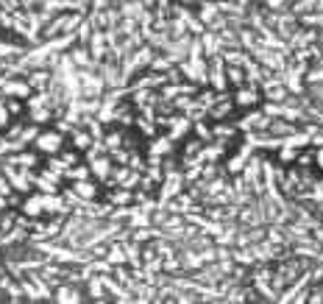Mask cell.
I'll return each instance as SVG.
<instances>
[{
	"label": "cell",
	"instance_id": "cell-17",
	"mask_svg": "<svg viewBox=\"0 0 323 304\" xmlns=\"http://www.w3.org/2000/svg\"><path fill=\"white\" fill-rule=\"evenodd\" d=\"M89 293H92V299L103 296V279H92V276H89Z\"/></svg>",
	"mask_w": 323,
	"mask_h": 304
},
{
	"label": "cell",
	"instance_id": "cell-15",
	"mask_svg": "<svg viewBox=\"0 0 323 304\" xmlns=\"http://www.w3.org/2000/svg\"><path fill=\"white\" fill-rule=\"evenodd\" d=\"M167 151H170V137H162L151 145V154H167Z\"/></svg>",
	"mask_w": 323,
	"mask_h": 304
},
{
	"label": "cell",
	"instance_id": "cell-30",
	"mask_svg": "<svg viewBox=\"0 0 323 304\" xmlns=\"http://www.w3.org/2000/svg\"><path fill=\"white\" fill-rule=\"evenodd\" d=\"M117 145H120V134H109V137H106V148L115 151Z\"/></svg>",
	"mask_w": 323,
	"mask_h": 304
},
{
	"label": "cell",
	"instance_id": "cell-24",
	"mask_svg": "<svg viewBox=\"0 0 323 304\" xmlns=\"http://www.w3.org/2000/svg\"><path fill=\"white\" fill-rule=\"evenodd\" d=\"M11 226H17L14 215H3V218H0V229H3V232H8Z\"/></svg>",
	"mask_w": 323,
	"mask_h": 304
},
{
	"label": "cell",
	"instance_id": "cell-12",
	"mask_svg": "<svg viewBox=\"0 0 323 304\" xmlns=\"http://www.w3.org/2000/svg\"><path fill=\"white\" fill-rule=\"evenodd\" d=\"M273 134H282V137H287V134H292V123L290 120H279V123H270L268 126Z\"/></svg>",
	"mask_w": 323,
	"mask_h": 304
},
{
	"label": "cell",
	"instance_id": "cell-20",
	"mask_svg": "<svg viewBox=\"0 0 323 304\" xmlns=\"http://www.w3.org/2000/svg\"><path fill=\"white\" fill-rule=\"evenodd\" d=\"M47 84V73L45 70H37L31 76V87H45Z\"/></svg>",
	"mask_w": 323,
	"mask_h": 304
},
{
	"label": "cell",
	"instance_id": "cell-32",
	"mask_svg": "<svg viewBox=\"0 0 323 304\" xmlns=\"http://www.w3.org/2000/svg\"><path fill=\"white\" fill-rule=\"evenodd\" d=\"M312 237L323 243V223H315V226H312Z\"/></svg>",
	"mask_w": 323,
	"mask_h": 304
},
{
	"label": "cell",
	"instance_id": "cell-26",
	"mask_svg": "<svg viewBox=\"0 0 323 304\" xmlns=\"http://www.w3.org/2000/svg\"><path fill=\"white\" fill-rule=\"evenodd\" d=\"M47 117H50V109H45V106H42V109H34V120H37V123H45Z\"/></svg>",
	"mask_w": 323,
	"mask_h": 304
},
{
	"label": "cell",
	"instance_id": "cell-3",
	"mask_svg": "<svg viewBox=\"0 0 323 304\" xmlns=\"http://www.w3.org/2000/svg\"><path fill=\"white\" fill-rule=\"evenodd\" d=\"M256 98H259V95H256L254 87H240V92H237V103H240V106H254Z\"/></svg>",
	"mask_w": 323,
	"mask_h": 304
},
{
	"label": "cell",
	"instance_id": "cell-10",
	"mask_svg": "<svg viewBox=\"0 0 323 304\" xmlns=\"http://www.w3.org/2000/svg\"><path fill=\"white\" fill-rule=\"evenodd\" d=\"M70 62L78 64V67H86V64H92V59H89V53H86L84 47H76V50H73V56H70Z\"/></svg>",
	"mask_w": 323,
	"mask_h": 304
},
{
	"label": "cell",
	"instance_id": "cell-11",
	"mask_svg": "<svg viewBox=\"0 0 323 304\" xmlns=\"http://www.w3.org/2000/svg\"><path fill=\"white\" fill-rule=\"evenodd\" d=\"M212 81H215L217 89H226V76H223V62H220V59L215 62V70H212Z\"/></svg>",
	"mask_w": 323,
	"mask_h": 304
},
{
	"label": "cell",
	"instance_id": "cell-13",
	"mask_svg": "<svg viewBox=\"0 0 323 304\" xmlns=\"http://www.w3.org/2000/svg\"><path fill=\"white\" fill-rule=\"evenodd\" d=\"M217 11H220V8H217L215 3H206V6L201 8V20H203V23H212L217 17Z\"/></svg>",
	"mask_w": 323,
	"mask_h": 304
},
{
	"label": "cell",
	"instance_id": "cell-21",
	"mask_svg": "<svg viewBox=\"0 0 323 304\" xmlns=\"http://www.w3.org/2000/svg\"><path fill=\"white\" fill-rule=\"evenodd\" d=\"M229 78L234 81V84H240V87L245 84V76H242V70H240V67H231V70H229Z\"/></svg>",
	"mask_w": 323,
	"mask_h": 304
},
{
	"label": "cell",
	"instance_id": "cell-23",
	"mask_svg": "<svg viewBox=\"0 0 323 304\" xmlns=\"http://www.w3.org/2000/svg\"><path fill=\"white\" fill-rule=\"evenodd\" d=\"M45 103H47V92H45V95H37V98H31V101H28V106H31V109H42Z\"/></svg>",
	"mask_w": 323,
	"mask_h": 304
},
{
	"label": "cell",
	"instance_id": "cell-25",
	"mask_svg": "<svg viewBox=\"0 0 323 304\" xmlns=\"http://www.w3.org/2000/svg\"><path fill=\"white\" fill-rule=\"evenodd\" d=\"M86 173H89V168H73V171H67V176H73V179H86Z\"/></svg>",
	"mask_w": 323,
	"mask_h": 304
},
{
	"label": "cell",
	"instance_id": "cell-22",
	"mask_svg": "<svg viewBox=\"0 0 323 304\" xmlns=\"http://www.w3.org/2000/svg\"><path fill=\"white\" fill-rule=\"evenodd\" d=\"M229 109H231V103L229 101H220V103H217V106H215V109H212V117H223V115H229Z\"/></svg>",
	"mask_w": 323,
	"mask_h": 304
},
{
	"label": "cell",
	"instance_id": "cell-8",
	"mask_svg": "<svg viewBox=\"0 0 323 304\" xmlns=\"http://www.w3.org/2000/svg\"><path fill=\"white\" fill-rule=\"evenodd\" d=\"M56 302H81V293L76 288H59L56 290Z\"/></svg>",
	"mask_w": 323,
	"mask_h": 304
},
{
	"label": "cell",
	"instance_id": "cell-5",
	"mask_svg": "<svg viewBox=\"0 0 323 304\" xmlns=\"http://www.w3.org/2000/svg\"><path fill=\"white\" fill-rule=\"evenodd\" d=\"M95 193H98V187H95L92 181H86V179L76 181V195H78V198H92Z\"/></svg>",
	"mask_w": 323,
	"mask_h": 304
},
{
	"label": "cell",
	"instance_id": "cell-14",
	"mask_svg": "<svg viewBox=\"0 0 323 304\" xmlns=\"http://www.w3.org/2000/svg\"><path fill=\"white\" fill-rule=\"evenodd\" d=\"M109 262H125V249L123 246H112V249H109Z\"/></svg>",
	"mask_w": 323,
	"mask_h": 304
},
{
	"label": "cell",
	"instance_id": "cell-28",
	"mask_svg": "<svg viewBox=\"0 0 323 304\" xmlns=\"http://www.w3.org/2000/svg\"><path fill=\"white\" fill-rule=\"evenodd\" d=\"M8 115H11V112H8V106L0 101V126H8Z\"/></svg>",
	"mask_w": 323,
	"mask_h": 304
},
{
	"label": "cell",
	"instance_id": "cell-7",
	"mask_svg": "<svg viewBox=\"0 0 323 304\" xmlns=\"http://www.w3.org/2000/svg\"><path fill=\"white\" fill-rule=\"evenodd\" d=\"M42 210H45V207H42V195H37V198H28V201L23 204V212H25V215H31V218H37Z\"/></svg>",
	"mask_w": 323,
	"mask_h": 304
},
{
	"label": "cell",
	"instance_id": "cell-27",
	"mask_svg": "<svg viewBox=\"0 0 323 304\" xmlns=\"http://www.w3.org/2000/svg\"><path fill=\"white\" fill-rule=\"evenodd\" d=\"M307 81H309V84H318V81H323V67H318V70H312V73H309V76H307Z\"/></svg>",
	"mask_w": 323,
	"mask_h": 304
},
{
	"label": "cell",
	"instance_id": "cell-6",
	"mask_svg": "<svg viewBox=\"0 0 323 304\" xmlns=\"http://www.w3.org/2000/svg\"><path fill=\"white\" fill-rule=\"evenodd\" d=\"M178 190H181V176H178V173H170L167 184H164V190H162V198H170V195L178 193Z\"/></svg>",
	"mask_w": 323,
	"mask_h": 304
},
{
	"label": "cell",
	"instance_id": "cell-31",
	"mask_svg": "<svg viewBox=\"0 0 323 304\" xmlns=\"http://www.w3.org/2000/svg\"><path fill=\"white\" fill-rule=\"evenodd\" d=\"M229 171H231V173L242 171V156H234V159H231V162H229Z\"/></svg>",
	"mask_w": 323,
	"mask_h": 304
},
{
	"label": "cell",
	"instance_id": "cell-9",
	"mask_svg": "<svg viewBox=\"0 0 323 304\" xmlns=\"http://www.w3.org/2000/svg\"><path fill=\"white\" fill-rule=\"evenodd\" d=\"M8 162L20 165V168H34L37 165V154H14V156H8Z\"/></svg>",
	"mask_w": 323,
	"mask_h": 304
},
{
	"label": "cell",
	"instance_id": "cell-19",
	"mask_svg": "<svg viewBox=\"0 0 323 304\" xmlns=\"http://www.w3.org/2000/svg\"><path fill=\"white\" fill-rule=\"evenodd\" d=\"M92 145V137L86 131H76V148H89Z\"/></svg>",
	"mask_w": 323,
	"mask_h": 304
},
{
	"label": "cell",
	"instance_id": "cell-36",
	"mask_svg": "<svg viewBox=\"0 0 323 304\" xmlns=\"http://www.w3.org/2000/svg\"><path fill=\"white\" fill-rule=\"evenodd\" d=\"M282 3H284V0H268V6H270V8H279Z\"/></svg>",
	"mask_w": 323,
	"mask_h": 304
},
{
	"label": "cell",
	"instance_id": "cell-16",
	"mask_svg": "<svg viewBox=\"0 0 323 304\" xmlns=\"http://www.w3.org/2000/svg\"><path fill=\"white\" fill-rule=\"evenodd\" d=\"M109 198H112V204H128L131 198H134V195H131L128 190H117V193H112Z\"/></svg>",
	"mask_w": 323,
	"mask_h": 304
},
{
	"label": "cell",
	"instance_id": "cell-4",
	"mask_svg": "<svg viewBox=\"0 0 323 304\" xmlns=\"http://www.w3.org/2000/svg\"><path fill=\"white\" fill-rule=\"evenodd\" d=\"M89 171H92L98 179H106L109 171H112V165H109V159H103V156H100V159H92V162H89Z\"/></svg>",
	"mask_w": 323,
	"mask_h": 304
},
{
	"label": "cell",
	"instance_id": "cell-29",
	"mask_svg": "<svg viewBox=\"0 0 323 304\" xmlns=\"http://www.w3.org/2000/svg\"><path fill=\"white\" fill-rule=\"evenodd\" d=\"M212 134H215V137H231V134H234V129H229V126H217Z\"/></svg>",
	"mask_w": 323,
	"mask_h": 304
},
{
	"label": "cell",
	"instance_id": "cell-2",
	"mask_svg": "<svg viewBox=\"0 0 323 304\" xmlns=\"http://www.w3.org/2000/svg\"><path fill=\"white\" fill-rule=\"evenodd\" d=\"M3 95L28 98V95H31V84H23V81H6V84H3Z\"/></svg>",
	"mask_w": 323,
	"mask_h": 304
},
{
	"label": "cell",
	"instance_id": "cell-33",
	"mask_svg": "<svg viewBox=\"0 0 323 304\" xmlns=\"http://www.w3.org/2000/svg\"><path fill=\"white\" fill-rule=\"evenodd\" d=\"M0 193H3V195H11V187H8V179H6V176H0Z\"/></svg>",
	"mask_w": 323,
	"mask_h": 304
},
{
	"label": "cell",
	"instance_id": "cell-1",
	"mask_svg": "<svg viewBox=\"0 0 323 304\" xmlns=\"http://www.w3.org/2000/svg\"><path fill=\"white\" fill-rule=\"evenodd\" d=\"M37 148L39 151H47V154H56V151L62 148V134H37Z\"/></svg>",
	"mask_w": 323,
	"mask_h": 304
},
{
	"label": "cell",
	"instance_id": "cell-34",
	"mask_svg": "<svg viewBox=\"0 0 323 304\" xmlns=\"http://www.w3.org/2000/svg\"><path fill=\"white\" fill-rule=\"evenodd\" d=\"M170 67V59H154V70H164Z\"/></svg>",
	"mask_w": 323,
	"mask_h": 304
},
{
	"label": "cell",
	"instance_id": "cell-18",
	"mask_svg": "<svg viewBox=\"0 0 323 304\" xmlns=\"http://www.w3.org/2000/svg\"><path fill=\"white\" fill-rule=\"evenodd\" d=\"M92 45H95L92 59H100V56L106 53V50H103V37H100V34H92Z\"/></svg>",
	"mask_w": 323,
	"mask_h": 304
},
{
	"label": "cell",
	"instance_id": "cell-37",
	"mask_svg": "<svg viewBox=\"0 0 323 304\" xmlns=\"http://www.w3.org/2000/svg\"><path fill=\"white\" fill-rule=\"evenodd\" d=\"M315 162H318V165H321V168H323V148H321V151H318V156H315Z\"/></svg>",
	"mask_w": 323,
	"mask_h": 304
},
{
	"label": "cell",
	"instance_id": "cell-35",
	"mask_svg": "<svg viewBox=\"0 0 323 304\" xmlns=\"http://www.w3.org/2000/svg\"><path fill=\"white\" fill-rule=\"evenodd\" d=\"M6 106H8V112H14V115H17V112H20V103H17V101H11V103H6Z\"/></svg>",
	"mask_w": 323,
	"mask_h": 304
}]
</instances>
